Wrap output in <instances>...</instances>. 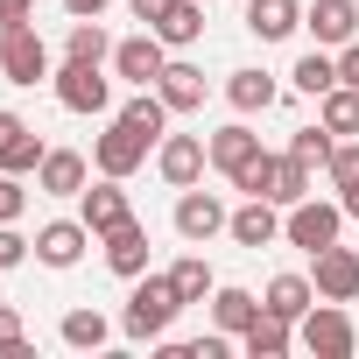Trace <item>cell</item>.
<instances>
[{"instance_id": "cell-1", "label": "cell", "mask_w": 359, "mask_h": 359, "mask_svg": "<svg viewBox=\"0 0 359 359\" xmlns=\"http://www.w3.org/2000/svg\"><path fill=\"white\" fill-rule=\"evenodd\" d=\"M176 310H184V296H176V282L169 275H134V296H127V338H162L169 324H176Z\"/></svg>"}, {"instance_id": "cell-2", "label": "cell", "mask_w": 359, "mask_h": 359, "mask_svg": "<svg viewBox=\"0 0 359 359\" xmlns=\"http://www.w3.org/2000/svg\"><path fill=\"white\" fill-rule=\"evenodd\" d=\"M0 71H8V85H36V78H50V50H43V36L22 22V29H0Z\"/></svg>"}, {"instance_id": "cell-3", "label": "cell", "mask_w": 359, "mask_h": 359, "mask_svg": "<svg viewBox=\"0 0 359 359\" xmlns=\"http://www.w3.org/2000/svg\"><path fill=\"white\" fill-rule=\"evenodd\" d=\"M92 162H99L106 176H134V169L148 162V134H141V127H127V120H113V127L99 134V148H92Z\"/></svg>"}, {"instance_id": "cell-4", "label": "cell", "mask_w": 359, "mask_h": 359, "mask_svg": "<svg viewBox=\"0 0 359 359\" xmlns=\"http://www.w3.org/2000/svg\"><path fill=\"white\" fill-rule=\"evenodd\" d=\"M212 169H226L233 184H247V176L261 169V134L254 127H219L212 134Z\"/></svg>"}, {"instance_id": "cell-5", "label": "cell", "mask_w": 359, "mask_h": 359, "mask_svg": "<svg viewBox=\"0 0 359 359\" xmlns=\"http://www.w3.org/2000/svg\"><path fill=\"white\" fill-rule=\"evenodd\" d=\"M57 99H64L71 113H106V106H113V85L99 78V64H64V71H57Z\"/></svg>"}, {"instance_id": "cell-6", "label": "cell", "mask_w": 359, "mask_h": 359, "mask_svg": "<svg viewBox=\"0 0 359 359\" xmlns=\"http://www.w3.org/2000/svg\"><path fill=\"white\" fill-rule=\"evenodd\" d=\"M338 226H345V205H289V240L303 254H324L338 240Z\"/></svg>"}, {"instance_id": "cell-7", "label": "cell", "mask_w": 359, "mask_h": 359, "mask_svg": "<svg viewBox=\"0 0 359 359\" xmlns=\"http://www.w3.org/2000/svg\"><path fill=\"white\" fill-rule=\"evenodd\" d=\"M303 345H310L317 359H352V317H345L338 303L310 310V317H303Z\"/></svg>"}, {"instance_id": "cell-8", "label": "cell", "mask_w": 359, "mask_h": 359, "mask_svg": "<svg viewBox=\"0 0 359 359\" xmlns=\"http://www.w3.org/2000/svg\"><path fill=\"white\" fill-rule=\"evenodd\" d=\"M317 296H324V303H352V296H359V254H352V247L331 240V247L317 254Z\"/></svg>"}, {"instance_id": "cell-9", "label": "cell", "mask_w": 359, "mask_h": 359, "mask_svg": "<svg viewBox=\"0 0 359 359\" xmlns=\"http://www.w3.org/2000/svg\"><path fill=\"white\" fill-rule=\"evenodd\" d=\"M233 219H226V205L219 198H205V191H184V198H176V233H184L191 247H205L212 233H226Z\"/></svg>"}, {"instance_id": "cell-10", "label": "cell", "mask_w": 359, "mask_h": 359, "mask_svg": "<svg viewBox=\"0 0 359 359\" xmlns=\"http://www.w3.org/2000/svg\"><path fill=\"white\" fill-rule=\"evenodd\" d=\"M205 162H212V148L198 134H162V176H169L176 191H191L198 176H205Z\"/></svg>"}, {"instance_id": "cell-11", "label": "cell", "mask_w": 359, "mask_h": 359, "mask_svg": "<svg viewBox=\"0 0 359 359\" xmlns=\"http://www.w3.org/2000/svg\"><path fill=\"white\" fill-rule=\"evenodd\" d=\"M113 64H120V78H134V85H155L162 78V36L148 29V36H127V43H113Z\"/></svg>"}, {"instance_id": "cell-12", "label": "cell", "mask_w": 359, "mask_h": 359, "mask_svg": "<svg viewBox=\"0 0 359 359\" xmlns=\"http://www.w3.org/2000/svg\"><path fill=\"white\" fill-rule=\"evenodd\" d=\"M85 240H92V226H85V219H57V226H43V233H36V261H50V268H78Z\"/></svg>"}, {"instance_id": "cell-13", "label": "cell", "mask_w": 359, "mask_h": 359, "mask_svg": "<svg viewBox=\"0 0 359 359\" xmlns=\"http://www.w3.org/2000/svg\"><path fill=\"white\" fill-rule=\"evenodd\" d=\"M303 191H310V169H303L296 155H268V169H261V198H268V205H303Z\"/></svg>"}, {"instance_id": "cell-14", "label": "cell", "mask_w": 359, "mask_h": 359, "mask_svg": "<svg viewBox=\"0 0 359 359\" xmlns=\"http://www.w3.org/2000/svg\"><path fill=\"white\" fill-rule=\"evenodd\" d=\"M134 212H127V191H120V176H106V184L99 191H85V226L106 240V233H120Z\"/></svg>"}, {"instance_id": "cell-15", "label": "cell", "mask_w": 359, "mask_h": 359, "mask_svg": "<svg viewBox=\"0 0 359 359\" xmlns=\"http://www.w3.org/2000/svg\"><path fill=\"white\" fill-rule=\"evenodd\" d=\"M155 92L169 99V113H198V106H205V71H198V64H162Z\"/></svg>"}, {"instance_id": "cell-16", "label": "cell", "mask_w": 359, "mask_h": 359, "mask_svg": "<svg viewBox=\"0 0 359 359\" xmlns=\"http://www.w3.org/2000/svg\"><path fill=\"white\" fill-rule=\"evenodd\" d=\"M106 268H113V275H127V282H134V275H148V233H141L134 219H127L120 233H106Z\"/></svg>"}, {"instance_id": "cell-17", "label": "cell", "mask_w": 359, "mask_h": 359, "mask_svg": "<svg viewBox=\"0 0 359 359\" xmlns=\"http://www.w3.org/2000/svg\"><path fill=\"white\" fill-rule=\"evenodd\" d=\"M36 176H43L50 198H85V155H71V148H50Z\"/></svg>"}, {"instance_id": "cell-18", "label": "cell", "mask_w": 359, "mask_h": 359, "mask_svg": "<svg viewBox=\"0 0 359 359\" xmlns=\"http://www.w3.org/2000/svg\"><path fill=\"white\" fill-rule=\"evenodd\" d=\"M247 29H254L261 43H282V36L303 29V8H296V0H254V8H247Z\"/></svg>"}, {"instance_id": "cell-19", "label": "cell", "mask_w": 359, "mask_h": 359, "mask_svg": "<svg viewBox=\"0 0 359 359\" xmlns=\"http://www.w3.org/2000/svg\"><path fill=\"white\" fill-rule=\"evenodd\" d=\"M303 22L317 29V43H338V50L359 36V8H352V0H317V8H310Z\"/></svg>"}, {"instance_id": "cell-20", "label": "cell", "mask_w": 359, "mask_h": 359, "mask_svg": "<svg viewBox=\"0 0 359 359\" xmlns=\"http://www.w3.org/2000/svg\"><path fill=\"white\" fill-rule=\"evenodd\" d=\"M310 303H317V289H310L303 275H275V282H268V303H261V310H275V317L303 324V317H310Z\"/></svg>"}, {"instance_id": "cell-21", "label": "cell", "mask_w": 359, "mask_h": 359, "mask_svg": "<svg viewBox=\"0 0 359 359\" xmlns=\"http://www.w3.org/2000/svg\"><path fill=\"white\" fill-rule=\"evenodd\" d=\"M155 36L162 43H198L205 36V0H169L162 22H155Z\"/></svg>"}, {"instance_id": "cell-22", "label": "cell", "mask_w": 359, "mask_h": 359, "mask_svg": "<svg viewBox=\"0 0 359 359\" xmlns=\"http://www.w3.org/2000/svg\"><path fill=\"white\" fill-rule=\"evenodd\" d=\"M226 233H233L240 247H275V233H282V226H275V205H268V198H254L247 212H233V226H226Z\"/></svg>"}, {"instance_id": "cell-23", "label": "cell", "mask_w": 359, "mask_h": 359, "mask_svg": "<svg viewBox=\"0 0 359 359\" xmlns=\"http://www.w3.org/2000/svg\"><path fill=\"white\" fill-rule=\"evenodd\" d=\"M254 317H261V303H254L247 289H219V296H212V324H219L226 338H240Z\"/></svg>"}, {"instance_id": "cell-24", "label": "cell", "mask_w": 359, "mask_h": 359, "mask_svg": "<svg viewBox=\"0 0 359 359\" xmlns=\"http://www.w3.org/2000/svg\"><path fill=\"white\" fill-rule=\"evenodd\" d=\"M240 338H247V352H254V359H282V352H289V317L261 310V317H254Z\"/></svg>"}, {"instance_id": "cell-25", "label": "cell", "mask_w": 359, "mask_h": 359, "mask_svg": "<svg viewBox=\"0 0 359 359\" xmlns=\"http://www.w3.org/2000/svg\"><path fill=\"white\" fill-rule=\"evenodd\" d=\"M226 99H233L240 113H268V106H275V78H268V71H233Z\"/></svg>"}, {"instance_id": "cell-26", "label": "cell", "mask_w": 359, "mask_h": 359, "mask_svg": "<svg viewBox=\"0 0 359 359\" xmlns=\"http://www.w3.org/2000/svg\"><path fill=\"white\" fill-rule=\"evenodd\" d=\"M64 57H71V64H106V57H113V43H106V29H99V22H71Z\"/></svg>"}, {"instance_id": "cell-27", "label": "cell", "mask_w": 359, "mask_h": 359, "mask_svg": "<svg viewBox=\"0 0 359 359\" xmlns=\"http://www.w3.org/2000/svg\"><path fill=\"white\" fill-rule=\"evenodd\" d=\"M106 338H113V324H106L99 310H71V317H64V345H78V352H99Z\"/></svg>"}, {"instance_id": "cell-28", "label": "cell", "mask_w": 359, "mask_h": 359, "mask_svg": "<svg viewBox=\"0 0 359 359\" xmlns=\"http://www.w3.org/2000/svg\"><path fill=\"white\" fill-rule=\"evenodd\" d=\"M43 155H50V148L36 141V127H22L8 148H0V169H8V176H29V169H43Z\"/></svg>"}, {"instance_id": "cell-29", "label": "cell", "mask_w": 359, "mask_h": 359, "mask_svg": "<svg viewBox=\"0 0 359 359\" xmlns=\"http://www.w3.org/2000/svg\"><path fill=\"white\" fill-rule=\"evenodd\" d=\"M324 127L331 134H359V92L352 85H331L324 92Z\"/></svg>"}, {"instance_id": "cell-30", "label": "cell", "mask_w": 359, "mask_h": 359, "mask_svg": "<svg viewBox=\"0 0 359 359\" xmlns=\"http://www.w3.org/2000/svg\"><path fill=\"white\" fill-rule=\"evenodd\" d=\"M169 282H176V296H184V303H205V296H212V268H205V254L176 261V268H169Z\"/></svg>"}, {"instance_id": "cell-31", "label": "cell", "mask_w": 359, "mask_h": 359, "mask_svg": "<svg viewBox=\"0 0 359 359\" xmlns=\"http://www.w3.org/2000/svg\"><path fill=\"white\" fill-rule=\"evenodd\" d=\"M331 85H338V64H331L324 50H310V57L296 64V92H310V99H324Z\"/></svg>"}, {"instance_id": "cell-32", "label": "cell", "mask_w": 359, "mask_h": 359, "mask_svg": "<svg viewBox=\"0 0 359 359\" xmlns=\"http://www.w3.org/2000/svg\"><path fill=\"white\" fill-rule=\"evenodd\" d=\"M289 155H296L303 169H317V162H331V127H324V134H317V127H303V134L289 141Z\"/></svg>"}, {"instance_id": "cell-33", "label": "cell", "mask_w": 359, "mask_h": 359, "mask_svg": "<svg viewBox=\"0 0 359 359\" xmlns=\"http://www.w3.org/2000/svg\"><path fill=\"white\" fill-rule=\"evenodd\" d=\"M324 169H331V184H338V191H359V148H331Z\"/></svg>"}, {"instance_id": "cell-34", "label": "cell", "mask_w": 359, "mask_h": 359, "mask_svg": "<svg viewBox=\"0 0 359 359\" xmlns=\"http://www.w3.org/2000/svg\"><path fill=\"white\" fill-rule=\"evenodd\" d=\"M22 205H29V198H22V184L0 169V226H15V219H22Z\"/></svg>"}, {"instance_id": "cell-35", "label": "cell", "mask_w": 359, "mask_h": 359, "mask_svg": "<svg viewBox=\"0 0 359 359\" xmlns=\"http://www.w3.org/2000/svg\"><path fill=\"white\" fill-rule=\"evenodd\" d=\"M36 15V0H0V29H22Z\"/></svg>"}, {"instance_id": "cell-36", "label": "cell", "mask_w": 359, "mask_h": 359, "mask_svg": "<svg viewBox=\"0 0 359 359\" xmlns=\"http://www.w3.org/2000/svg\"><path fill=\"white\" fill-rule=\"evenodd\" d=\"M15 345H22V317H15V310H0V359H8Z\"/></svg>"}, {"instance_id": "cell-37", "label": "cell", "mask_w": 359, "mask_h": 359, "mask_svg": "<svg viewBox=\"0 0 359 359\" xmlns=\"http://www.w3.org/2000/svg\"><path fill=\"white\" fill-rule=\"evenodd\" d=\"M22 254H29V240H22V233H8V226H0V268H15Z\"/></svg>"}, {"instance_id": "cell-38", "label": "cell", "mask_w": 359, "mask_h": 359, "mask_svg": "<svg viewBox=\"0 0 359 359\" xmlns=\"http://www.w3.org/2000/svg\"><path fill=\"white\" fill-rule=\"evenodd\" d=\"M338 85L359 92V43H345V57H338Z\"/></svg>"}, {"instance_id": "cell-39", "label": "cell", "mask_w": 359, "mask_h": 359, "mask_svg": "<svg viewBox=\"0 0 359 359\" xmlns=\"http://www.w3.org/2000/svg\"><path fill=\"white\" fill-rule=\"evenodd\" d=\"M64 8H71L78 22H99V15H106V0H64Z\"/></svg>"}, {"instance_id": "cell-40", "label": "cell", "mask_w": 359, "mask_h": 359, "mask_svg": "<svg viewBox=\"0 0 359 359\" xmlns=\"http://www.w3.org/2000/svg\"><path fill=\"white\" fill-rule=\"evenodd\" d=\"M162 8H169V0H134V15H141V22H148V29H155V22H162Z\"/></svg>"}, {"instance_id": "cell-41", "label": "cell", "mask_w": 359, "mask_h": 359, "mask_svg": "<svg viewBox=\"0 0 359 359\" xmlns=\"http://www.w3.org/2000/svg\"><path fill=\"white\" fill-rule=\"evenodd\" d=\"M22 127H29V120H15V113H0V148H8V141H15Z\"/></svg>"}, {"instance_id": "cell-42", "label": "cell", "mask_w": 359, "mask_h": 359, "mask_svg": "<svg viewBox=\"0 0 359 359\" xmlns=\"http://www.w3.org/2000/svg\"><path fill=\"white\" fill-rule=\"evenodd\" d=\"M345 219H359V191H345Z\"/></svg>"}, {"instance_id": "cell-43", "label": "cell", "mask_w": 359, "mask_h": 359, "mask_svg": "<svg viewBox=\"0 0 359 359\" xmlns=\"http://www.w3.org/2000/svg\"><path fill=\"white\" fill-rule=\"evenodd\" d=\"M205 8H212V0H205Z\"/></svg>"}]
</instances>
